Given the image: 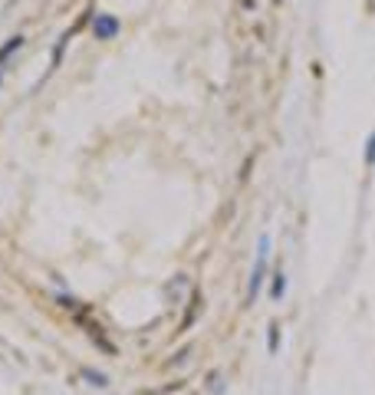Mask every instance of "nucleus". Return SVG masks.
<instances>
[{
    "instance_id": "1",
    "label": "nucleus",
    "mask_w": 375,
    "mask_h": 395,
    "mask_svg": "<svg viewBox=\"0 0 375 395\" xmlns=\"http://www.w3.org/2000/svg\"><path fill=\"white\" fill-rule=\"evenodd\" d=\"M267 260H270V234H260L254 270H250V280H247V306H254L257 297H260V287L267 280Z\"/></svg>"
},
{
    "instance_id": "2",
    "label": "nucleus",
    "mask_w": 375,
    "mask_h": 395,
    "mask_svg": "<svg viewBox=\"0 0 375 395\" xmlns=\"http://www.w3.org/2000/svg\"><path fill=\"white\" fill-rule=\"evenodd\" d=\"M119 27L122 23L112 14H96L92 17V36H96V40H112V36L119 33Z\"/></svg>"
},
{
    "instance_id": "3",
    "label": "nucleus",
    "mask_w": 375,
    "mask_h": 395,
    "mask_svg": "<svg viewBox=\"0 0 375 395\" xmlns=\"http://www.w3.org/2000/svg\"><path fill=\"white\" fill-rule=\"evenodd\" d=\"M201 306H204V297L201 293H191V300H188V310H184V317H181V323H178V333H188L191 326L197 323V317H201Z\"/></svg>"
},
{
    "instance_id": "4",
    "label": "nucleus",
    "mask_w": 375,
    "mask_h": 395,
    "mask_svg": "<svg viewBox=\"0 0 375 395\" xmlns=\"http://www.w3.org/2000/svg\"><path fill=\"white\" fill-rule=\"evenodd\" d=\"M79 376L89 382L92 389H109V372L96 369V365H83V369H79Z\"/></svg>"
},
{
    "instance_id": "5",
    "label": "nucleus",
    "mask_w": 375,
    "mask_h": 395,
    "mask_svg": "<svg viewBox=\"0 0 375 395\" xmlns=\"http://www.w3.org/2000/svg\"><path fill=\"white\" fill-rule=\"evenodd\" d=\"M283 297H286V274H283V267H280V270H273V277H270V300L280 303Z\"/></svg>"
},
{
    "instance_id": "6",
    "label": "nucleus",
    "mask_w": 375,
    "mask_h": 395,
    "mask_svg": "<svg viewBox=\"0 0 375 395\" xmlns=\"http://www.w3.org/2000/svg\"><path fill=\"white\" fill-rule=\"evenodd\" d=\"M23 40H27V36H20V33H17V36H10L7 43L0 46V66H3L7 60H10V56H14V53L20 50V46H23Z\"/></svg>"
},
{
    "instance_id": "7",
    "label": "nucleus",
    "mask_w": 375,
    "mask_h": 395,
    "mask_svg": "<svg viewBox=\"0 0 375 395\" xmlns=\"http://www.w3.org/2000/svg\"><path fill=\"white\" fill-rule=\"evenodd\" d=\"M277 350H280V326L270 323V326H267V352L277 356Z\"/></svg>"
},
{
    "instance_id": "8",
    "label": "nucleus",
    "mask_w": 375,
    "mask_h": 395,
    "mask_svg": "<svg viewBox=\"0 0 375 395\" xmlns=\"http://www.w3.org/2000/svg\"><path fill=\"white\" fill-rule=\"evenodd\" d=\"M365 165L375 168V132L369 136V142H365Z\"/></svg>"
},
{
    "instance_id": "9",
    "label": "nucleus",
    "mask_w": 375,
    "mask_h": 395,
    "mask_svg": "<svg viewBox=\"0 0 375 395\" xmlns=\"http://www.w3.org/2000/svg\"><path fill=\"white\" fill-rule=\"evenodd\" d=\"M188 356H191V346H184V350H181V352H175V359H168V365L175 369V365H181V363H184V359H188Z\"/></svg>"
},
{
    "instance_id": "10",
    "label": "nucleus",
    "mask_w": 375,
    "mask_h": 395,
    "mask_svg": "<svg viewBox=\"0 0 375 395\" xmlns=\"http://www.w3.org/2000/svg\"><path fill=\"white\" fill-rule=\"evenodd\" d=\"M211 392H214V395H221V392H224V379H221L217 372L211 376Z\"/></svg>"
}]
</instances>
